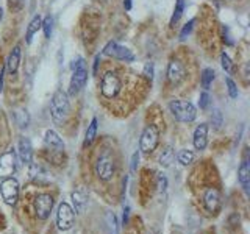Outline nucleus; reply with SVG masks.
Instances as JSON below:
<instances>
[{
  "label": "nucleus",
  "instance_id": "obj_31",
  "mask_svg": "<svg viewBox=\"0 0 250 234\" xmlns=\"http://www.w3.org/2000/svg\"><path fill=\"white\" fill-rule=\"evenodd\" d=\"M211 122H213L214 125V128L219 130L222 127V123H224V117H222V113L219 111V109H214L213 111V116H211Z\"/></svg>",
  "mask_w": 250,
  "mask_h": 234
},
{
  "label": "nucleus",
  "instance_id": "obj_41",
  "mask_svg": "<svg viewBox=\"0 0 250 234\" xmlns=\"http://www.w3.org/2000/svg\"><path fill=\"white\" fill-rule=\"evenodd\" d=\"M3 19V10H2V5H0V22Z\"/></svg>",
  "mask_w": 250,
  "mask_h": 234
},
{
  "label": "nucleus",
  "instance_id": "obj_24",
  "mask_svg": "<svg viewBox=\"0 0 250 234\" xmlns=\"http://www.w3.org/2000/svg\"><path fill=\"white\" fill-rule=\"evenodd\" d=\"M214 80V70L211 69V67H205V69H202L200 70V84H202V88H205V89H209V86L211 83H213Z\"/></svg>",
  "mask_w": 250,
  "mask_h": 234
},
{
  "label": "nucleus",
  "instance_id": "obj_10",
  "mask_svg": "<svg viewBox=\"0 0 250 234\" xmlns=\"http://www.w3.org/2000/svg\"><path fill=\"white\" fill-rule=\"evenodd\" d=\"M0 195L5 200L6 205L14 206L19 200V183L18 179L13 176L3 178V181L0 183Z\"/></svg>",
  "mask_w": 250,
  "mask_h": 234
},
{
  "label": "nucleus",
  "instance_id": "obj_12",
  "mask_svg": "<svg viewBox=\"0 0 250 234\" xmlns=\"http://www.w3.org/2000/svg\"><path fill=\"white\" fill-rule=\"evenodd\" d=\"M18 167V155H16L14 148L6 150L2 156H0V178H8L13 176Z\"/></svg>",
  "mask_w": 250,
  "mask_h": 234
},
{
  "label": "nucleus",
  "instance_id": "obj_29",
  "mask_svg": "<svg viewBox=\"0 0 250 234\" xmlns=\"http://www.w3.org/2000/svg\"><path fill=\"white\" fill-rule=\"evenodd\" d=\"M221 61H222V67H224L225 72L229 74V75H231L234 72V66H233L230 57L225 52H221Z\"/></svg>",
  "mask_w": 250,
  "mask_h": 234
},
{
  "label": "nucleus",
  "instance_id": "obj_13",
  "mask_svg": "<svg viewBox=\"0 0 250 234\" xmlns=\"http://www.w3.org/2000/svg\"><path fill=\"white\" fill-rule=\"evenodd\" d=\"M75 222V213L74 209L70 208L67 203H61L58 206V213H57V226L61 231H67L74 226Z\"/></svg>",
  "mask_w": 250,
  "mask_h": 234
},
{
  "label": "nucleus",
  "instance_id": "obj_32",
  "mask_svg": "<svg viewBox=\"0 0 250 234\" xmlns=\"http://www.w3.org/2000/svg\"><path fill=\"white\" fill-rule=\"evenodd\" d=\"M106 223H108V228L111 234L117 233V220H116V215L113 213H108L106 214Z\"/></svg>",
  "mask_w": 250,
  "mask_h": 234
},
{
  "label": "nucleus",
  "instance_id": "obj_23",
  "mask_svg": "<svg viewBox=\"0 0 250 234\" xmlns=\"http://www.w3.org/2000/svg\"><path fill=\"white\" fill-rule=\"evenodd\" d=\"M174 158H175V150L170 145H167V147H164V150L160 155V164L163 167H169L170 164L174 162Z\"/></svg>",
  "mask_w": 250,
  "mask_h": 234
},
{
  "label": "nucleus",
  "instance_id": "obj_15",
  "mask_svg": "<svg viewBox=\"0 0 250 234\" xmlns=\"http://www.w3.org/2000/svg\"><path fill=\"white\" fill-rule=\"evenodd\" d=\"M19 66H21V47L16 45L10 52V55H8V59L5 62V70H8V75L11 77V80L13 77L18 75Z\"/></svg>",
  "mask_w": 250,
  "mask_h": 234
},
{
  "label": "nucleus",
  "instance_id": "obj_21",
  "mask_svg": "<svg viewBox=\"0 0 250 234\" xmlns=\"http://www.w3.org/2000/svg\"><path fill=\"white\" fill-rule=\"evenodd\" d=\"M72 200H74V206H75V211H77V213H78V214L84 213L86 205H88L86 195H84L82 191H74V192H72Z\"/></svg>",
  "mask_w": 250,
  "mask_h": 234
},
{
  "label": "nucleus",
  "instance_id": "obj_3",
  "mask_svg": "<svg viewBox=\"0 0 250 234\" xmlns=\"http://www.w3.org/2000/svg\"><path fill=\"white\" fill-rule=\"evenodd\" d=\"M199 25L195 28V36H197L199 44L203 47L208 55L214 57L219 50V44L222 42V25L217 20L214 10L208 5H203L199 10Z\"/></svg>",
  "mask_w": 250,
  "mask_h": 234
},
{
  "label": "nucleus",
  "instance_id": "obj_25",
  "mask_svg": "<svg viewBox=\"0 0 250 234\" xmlns=\"http://www.w3.org/2000/svg\"><path fill=\"white\" fill-rule=\"evenodd\" d=\"M183 11H185V0H177V2H175V8H174V14H172L170 22H169L170 27H175V23L183 16Z\"/></svg>",
  "mask_w": 250,
  "mask_h": 234
},
{
  "label": "nucleus",
  "instance_id": "obj_20",
  "mask_svg": "<svg viewBox=\"0 0 250 234\" xmlns=\"http://www.w3.org/2000/svg\"><path fill=\"white\" fill-rule=\"evenodd\" d=\"M41 23H42L41 16H35V18L31 19L30 25H28V28H27V33H25V42H27V44H31L35 33H38V30L41 28Z\"/></svg>",
  "mask_w": 250,
  "mask_h": 234
},
{
  "label": "nucleus",
  "instance_id": "obj_5",
  "mask_svg": "<svg viewBox=\"0 0 250 234\" xmlns=\"http://www.w3.org/2000/svg\"><path fill=\"white\" fill-rule=\"evenodd\" d=\"M70 101H69V96L62 91L58 89L55 91V94L52 96L50 100V116H52V120L58 125V127H62L67 119L70 117Z\"/></svg>",
  "mask_w": 250,
  "mask_h": 234
},
{
  "label": "nucleus",
  "instance_id": "obj_18",
  "mask_svg": "<svg viewBox=\"0 0 250 234\" xmlns=\"http://www.w3.org/2000/svg\"><path fill=\"white\" fill-rule=\"evenodd\" d=\"M16 155L19 156V161L23 164V166H28V164H31V158H33V147H31V142L27 137H21L19 150Z\"/></svg>",
  "mask_w": 250,
  "mask_h": 234
},
{
  "label": "nucleus",
  "instance_id": "obj_2",
  "mask_svg": "<svg viewBox=\"0 0 250 234\" xmlns=\"http://www.w3.org/2000/svg\"><path fill=\"white\" fill-rule=\"evenodd\" d=\"M199 81L200 70L197 57L188 47H180L169 58L164 89L167 94L183 96V94L192 91Z\"/></svg>",
  "mask_w": 250,
  "mask_h": 234
},
{
  "label": "nucleus",
  "instance_id": "obj_8",
  "mask_svg": "<svg viewBox=\"0 0 250 234\" xmlns=\"http://www.w3.org/2000/svg\"><path fill=\"white\" fill-rule=\"evenodd\" d=\"M72 78H70V89L69 94L70 96H77L80 92L86 81H88V67H86V61L83 58H78L77 61H74L72 64Z\"/></svg>",
  "mask_w": 250,
  "mask_h": 234
},
{
  "label": "nucleus",
  "instance_id": "obj_30",
  "mask_svg": "<svg viewBox=\"0 0 250 234\" xmlns=\"http://www.w3.org/2000/svg\"><path fill=\"white\" fill-rule=\"evenodd\" d=\"M225 84H227V89H229V96L231 98H238V88H236V83H234L230 77L225 78Z\"/></svg>",
  "mask_w": 250,
  "mask_h": 234
},
{
  "label": "nucleus",
  "instance_id": "obj_17",
  "mask_svg": "<svg viewBox=\"0 0 250 234\" xmlns=\"http://www.w3.org/2000/svg\"><path fill=\"white\" fill-rule=\"evenodd\" d=\"M44 139H45V145H47V148H49L50 152H53V153H61L62 150H64V142H62V139L58 136L57 131L47 130Z\"/></svg>",
  "mask_w": 250,
  "mask_h": 234
},
{
  "label": "nucleus",
  "instance_id": "obj_16",
  "mask_svg": "<svg viewBox=\"0 0 250 234\" xmlns=\"http://www.w3.org/2000/svg\"><path fill=\"white\" fill-rule=\"evenodd\" d=\"M192 144L195 150H205L208 144V123H200L194 131Z\"/></svg>",
  "mask_w": 250,
  "mask_h": 234
},
{
  "label": "nucleus",
  "instance_id": "obj_22",
  "mask_svg": "<svg viewBox=\"0 0 250 234\" xmlns=\"http://www.w3.org/2000/svg\"><path fill=\"white\" fill-rule=\"evenodd\" d=\"M97 123H99L97 117H92V120L88 125V130H86V135H84V147H89L94 142V139H96V136H97Z\"/></svg>",
  "mask_w": 250,
  "mask_h": 234
},
{
  "label": "nucleus",
  "instance_id": "obj_6",
  "mask_svg": "<svg viewBox=\"0 0 250 234\" xmlns=\"http://www.w3.org/2000/svg\"><path fill=\"white\" fill-rule=\"evenodd\" d=\"M169 111L178 122H183V123H191L195 120V117H197V109H195V106L188 100H178V98L170 100Z\"/></svg>",
  "mask_w": 250,
  "mask_h": 234
},
{
  "label": "nucleus",
  "instance_id": "obj_27",
  "mask_svg": "<svg viewBox=\"0 0 250 234\" xmlns=\"http://www.w3.org/2000/svg\"><path fill=\"white\" fill-rule=\"evenodd\" d=\"M177 159L180 164H183V166H189L194 161V152L191 150H180L178 155H177Z\"/></svg>",
  "mask_w": 250,
  "mask_h": 234
},
{
  "label": "nucleus",
  "instance_id": "obj_35",
  "mask_svg": "<svg viewBox=\"0 0 250 234\" xmlns=\"http://www.w3.org/2000/svg\"><path fill=\"white\" fill-rule=\"evenodd\" d=\"M167 187V179L166 176H164L163 174H158V176H156V189H158V192H164Z\"/></svg>",
  "mask_w": 250,
  "mask_h": 234
},
{
  "label": "nucleus",
  "instance_id": "obj_38",
  "mask_svg": "<svg viewBox=\"0 0 250 234\" xmlns=\"http://www.w3.org/2000/svg\"><path fill=\"white\" fill-rule=\"evenodd\" d=\"M100 55H97L96 59H94V75H97L99 74V66H100Z\"/></svg>",
  "mask_w": 250,
  "mask_h": 234
},
{
  "label": "nucleus",
  "instance_id": "obj_42",
  "mask_svg": "<svg viewBox=\"0 0 250 234\" xmlns=\"http://www.w3.org/2000/svg\"><path fill=\"white\" fill-rule=\"evenodd\" d=\"M229 2H244V0H229Z\"/></svg>",
  "mask_w": 250,
  "mask_h": 234
},
{
  "label": "nucleus",
  "instance_id": "obj_11",
  "mask_svg": "<svg viewBox=\"0 0 250 234\" xmlns=\"http://www.w3.org/2000/svg\"><path fill=\"white\" fill-rule=\"evenodd\" d=\"M202 200H203V205H205L208 213L217 214L219 211H221V206H222V195H221V191H219V187H216V186L207 187V189L203 191Z\"/></svg>",
  "mask_w": 250,
  "mask_h": 234
},
{
  "label": "nucleus",
  "instance_id": "obj_34",
  "mask_svg": "<svg viewBox=\"0 0 250 234\" xmlns=\"http://www.w3.org/2000/svg\"><path fill=\"white\" fill-rule=\"evenodd\" d=\"M194 23H195V19H191L189 22L186 23V25L183 27V30L180 31V39H186L188 36H189V33H191L192 28H194Z\"/></svg>",
  "mask_w": 250,
  "mask_h": 234
},
{
  "label": "nucleus",
  "instance_id": "obj_36",
  "mask_svg": "<svg viewBox=\"0 0 250 234\" xmlns=\"http://www.w3.org/2000/svg\"><path fill=\"white\" fill-rule=\"evenodd\" d=\"M199 106L200 109H207L209 106V94L207 91H203L200 94V100H199Z\"/></svg>",
  "mask_w": 250,
  "mask_h": 234
},
{
  "label": "nucleus",
  "instance_id": "obj_43",
  "mask_svg": "<svg viewBox=\"0 0 250 234\" xmlns=\"http://www.w3.org/2000/svg\"><path fill=\"white\" fill-rule=\"evenodd\" d=\"M0 62H2V53H0ZM0 66H2V64H0Z\"/></svg>",
  "mask_w": 250,
  "mask_h": 234
},
{
  "label": "nucleus",
  "instance_id": "obj_9",
  "mask_svg": "<svg viewBox=\"0 0 250 234\" xmlns=\"http://www.w3.org/2000/svg\"><path fill=\"white\" fill-rule=\"evenodd\" d=\"M102 55H105V57H108L109 59H116V61H122V62H133L135 61V55H133V52L130 49H127V47H124V45L117 44L114 41L108 42L105 45Z\"/></svg>",
  "mask_w": 250,
  "mask_h": 234
},
{
  "label": "nucleus",
  "instance_id": "obj_4",
  "mask_svg": "<svg viewBox=\"0 0 250 234\" xmlns=\"http://www.w3.org/2000/svg\"><path fill=\"white\" fill-rule=\"evenodd\" d=\"M116 156H114V148L109 145H102L99 147V153L96 162H94V174L97 175L100 181H109L114 174H116Z\"/></svg>",
  "mask_w": 250,
  "mask_h": 234
},
{
  "label": "nucleus",
  "instance_id": "obj_19",
  "mask_svg": "<svg viewBox=\"0 0 250 234\" xmlns=\"http://www.w3.org/2000/svg\"><path fill=\"white\" fill-rule=\"evenodd\" d=\"M238 179L244 189L246 195H249V186H250V162H249V156L246 153L244 159H242L239 170H238Z\"/></svg>",
  "mask_w": 250,
  "mask_h": 234
},
{
  "label": "nucleus",
  "instance_id": "obj_37",
  "mask_svg": "<svg viewBox=\"0 0 250 234\" xmlns=\"http://www.w3.org/2000/svg\"><path fill=\"white\" fill-rule=\"evenodd\" d=\"M143 75H144V78H147L148 81H152V78H153V62H146Z\"/></svg>",
  "mask_w": 250,
  "mask_h": 234
},
{
  "label": "nucleus",
  "instance_id": "obj_7",
  "mask_svg": "<svg viewBox=\"0 0 250 234\" xmlns=\"http://www.w3.org/2000/svg\"><path fill=\"white\" fill-rule=\"evenodd\" d=\"M160 145V128L156 123H148L139 139V148L144 155L153 153Z\"/></svg>",
  "mask_w": 250,
  "mask_h": 234
},
{
  "label": "nucleus",
  "instance_id": "obj_1",
  "mask_svg": "<svg viewBox=\"0 0 250 234\" xmlns=\"http://www.w3.org/2000/svg\"><path fill=\"white\" fill-rule=\"evenodd\" d=\"M99 75V100L111 114L127 116L133 109L141 105L148 91L152 81L138 74L128 62L109 59L100 61Z\"/></svg>",
  "mask_w": 250,
  "mask_h": 234
},
{
  "label": "nucleus",
  "instance_id": "obj_26",
  "mask_svg": "<svg viewBox=\"0 0 250 234\" xmlns=\"http://www.w3.org/2000/svg\"><path fill=\"white\" fill-rule=\"evenodd\" d=\"M14 119H16V123H18L21 128H27L28 127L30 116L27 113V109H18V111L14 113Z\"/></svg>",
  "mask_w": 250,
  "mask_h": 234
},
{
  "label": "nucleus",
  "instance_id": "obj_14",
  "mask_svg": "<svg viewBox=\"0 0 250 234\" xmlns=\"http://www.w3.org/2000/svg\"><path fill=\"white\" fill-rule=\"evenodd\" d=\"M53 208V197L50 194H39L35 198V213L39 220H47Z\"/></svg>",
  "mask_w": 250,
  "mask_h": 234
},
{
  "label": "nucleus",
  "instance_id": "obj_28",
  "mask_svg": "<svg viewBox=\"0 0 250 234\" xmlns=\"http://www.w3.org/2000/svg\"><path fill=\"white\" fill-rule=\"evenodd\" d=\"M41 28L44 30V36H45L47 39H50V36H52V30H53V19H52V16H45V18L42 19Z\"/></svg>",
  "mask_w": 250,
  "mask_h": 234
},
{
  "label": "nucleus",
  "instance_id": "obj_40",
  "mask_svg": "<svg viewBox=\"0 0 250 234\" xmlns=\"http://www.w3.org/2000/svg\"><path fill=\"white\" fill-rule=\"evenodd\" d=\"M124 8H125V11H130L131 10V0H124Z\"/></svg>",
  "mask_w": 250,
  "mask_h": 234
},
{
  "label": "nucleus",
  "instance_id": "obj_39",
  "mask_svg": "<svg viewBox=\"0 0 250 234\" xmlns=\"http://www.w3.org/2000/svg\"><path fill=\"white\" fill-rule=\"evenodd\" d=\"M138 159H139V155H138V152L133 155V162H131V170H136V162H138Z\"/></svg>",
  "mask_w": 250,
  "mask_h": 234
},
{
  "label": "nucleus",
  "instance_id": "obj_33",
  "mask_svg": "<svg viewBox=\"0 0 250 234\" xmlns=\"http://www.w3.org/2000/svg\"><path fill=\"white\" fill-rule=\"evenodd\" d=\"M8 3H10V11L11 13H18L21 11L23 5H25V0H8Z\"/></svg>",
  "mask_w": 250,
  "mask_h": 234
}]
</instances>
